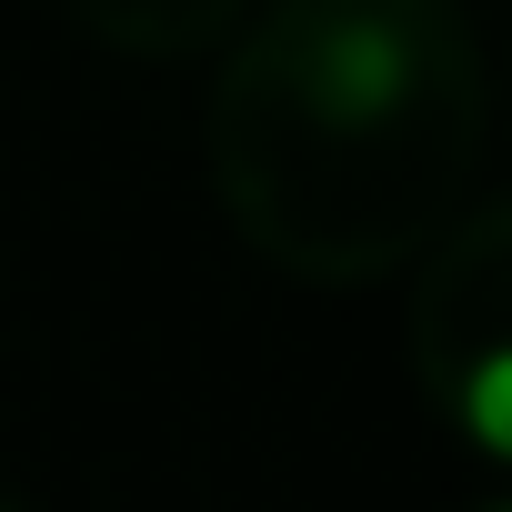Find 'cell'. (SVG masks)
<instances>
[{"instance_id": "cell-1", "label": "cell", "mask_w": 512, "mask_h": 512, "mask_svg": "<svg viewBox=\"0 0 512 512\" xmlns=\"http://www.w3.org/2000/svg\"><path fill=\"white\" fill-rule=\"evenodd\" d=\"M492 71L452 0H272L211 81L231 231L312 292H362L472 201Z\"/></svg>"}, {"instance_id": "cell-2", "label": "cell", "mask_w": 512, "mask_h": 512, "mask_svg": "<svg viewBox=\"0 0 512 512\" xmlns=\"http://www.w3.org/2000/svg\"><path fill=\"white\" fill-rule=\"evenodd\" d=\"M412 262H422V292H412L422 402L472 452H512V211L462 201Z\"/></svg>"}, {"instance_id": "cell-3", "label": "cell", "mask_w": 512, "mask_h": 512, "mask_svg": "<svg viewBox=\"0 0 512 512\" xmlns=\"http://www.w3.org/2000/svg\"><path fill=\"white\" fill-rule=\"evenodd\" d=\"M61 11L121 61H191L251 21V0H61Z\"/></svg>"}, {"instance_id": "cell-4", "label": "cell", "mask_w": 512, "mask_h": 512, "mask_svg": "<svg viewBox=\"0 0 512 512\" xmlns=\"http://www.w3.org/2000/svg\"><path fill=\"white\" fill-rule=\"evenodd\" d=\"M0 512H31V502H11V492H0Z\"/></svg>"}]
</instances>
